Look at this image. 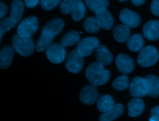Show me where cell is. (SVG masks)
Instances as JSON below:
<instances>
[{
  "label": "cell",
  "mask_w": 159,
  "mask_h": 121,
  "mask_svg": "<svg viewBox=\"0 0 159 121\" xmlns=\"http://www.w3.org/2000/svg\"><path fill=\"white\" fill-rule=\"evenodd\" d=\"M52 41V40L47 39L40 35L35 47L36 50L39 52H41L45 50H47L51 45Z\"/></svg>",
  "instance_id": "obj_30"
},
{
  "label": "cell",
  "mask_w": 159,
  "mask_h": 121,
  "mask_svg": "<svg viewBox=\"0 0 159 121\" xmlns=\"http://www.w3.org/2000/svg\"><path fill=\"white\" fill-rule=\"evenodd\" d=\"M38 29V19L35 16H30L24 19L19 25L17 34L23 37H30Z\"/></svg>",
  "instance_id": "obj_5"
},
{
  "label": "cell",
  "mask_w": 159,
  "mask_h": 121,
  "mask_svg": "<svg viewBox=\"0 0 159 121\" xmlns=\"http://www.w3.org/2000/svg\"><path fill=\"white\" fill-rule=\"evenodd\" d=\"M60 0H40L42 7L46 10L50 11L56 7L60 2Z\"/></svg>",
  "instance_id": "obj_32"
},
{
  "label": "cell",
  "mask_w": 159,
  "mask_h": 121,
  "mask_svg": "<svg viewBox=\"0 0 159 121\" xmlns=\"http://www.w3.org/2000/svg\"><path fill=\"white\" fill-rule=\"evenodd\" d=\"M24 10V6L23 2L21 0H14L12 5L10 13V19L11 20L17 23L21 19Z\"/></svg>",
  "instance_id": "obj_19"
},
{
  "label": "cell",
  "mask_w": 159,
  "mask_h": 121,
  "mask_svg": "<svg viewBox=\"0 0 159 121\" xmlns=\"http://www.w3.org/2000/svg\"><path fill=\"white\" fill-rule=\"evenodd\" d=\"M14 49L12 47L5 46L0 52V66L2 69L7 68L12 61Z\"/></svg>",
  "instance_id": "obj_18"
},
{
  "label": "cell",
  "mask_w": 159,
  "mask_h": 121,
  "mask_svg": "<svg viewBox=\"0 0 159 121\" xmlns=\"http://www.w3.org/2000/svg\"><path fill=\"white\" fill-rule=\"evenodd\" d=\"M64 27V21L61 19H54L47 22L42 28L41 36L50 40L58 35Z\"/></svg>",
  "instance_id": "obj_4"
},
{
  "label": "cell",
  "mask_w": 159,
  "mask_h": 121,
  "mask_svg": "<svg viewBox=\"0 0 159 121\" xmlns=\"http://www.w3.org/2000/svg\"><path fill=\"white\" fill-rule=\"evenodd\" d=\"M129 84L128 76L126 75H121L114 79L112 82V86L116 91H122L129 87Z\"/></svg>",
  "instance_id": "obj_27"
},
{
  "label": "cell",
  "mask_w": 159,
  "mask_h": 121,
  "mask_svg": "<svg viewBox=\"0 0 159 121\" xmlns=\"http://www.w3.org/2000/svg\"><path fill=\"white\" fill-rule=\"evenodd\" d=\"M84 30L90 34H94L101 29L96 19L94 17H89L85 19L83 23Z\"/></svg>",
  "instance_id": "obj_26"
},
{
  "label": "cell",
  "mask_w": 159,
  "mask_h": 121,
  "mask_svg": "<svg viewBox=\"0 0 159 121\" xmlns=\"http://www.w3.org/2000/svg\"><path fill=\"white\" fill-rule=\"evenodd\" d=\"M87 6L93 12H96L101 8H106L109 4L108 0H84Z\"/></svg>",
  "instance_id": "obj_28"
},
{
  "label": "cell",
  "mask_w": 159,
  "mask_h": 121,
  "mask_svg": "<svg viewBox=\"0 0 159 121\" xmlns=\"http://www.w3.org/2000/svg\"><path fill=\"white\" fill-rule=\"evenodd\" d=\"M25 4L27 7L32 8L35 6H36L39 2V0H24Z\"/></svg>",
  "instance_id": "obj_36"
},
{
  "label": "cell",
  "mask_w": 159,
  "mask_h": 121,
  "mask_svg": "<svg viewBox=\"0 0 159 121\" xmlns=\"http://www.w3.org/2000/svg\"><path fill=\"white\" fill-rule=\"evenodd\" d=\"M79 97L83 104L91 105L99 99L98 89L94 85L86 86L81 90Z\"/></svg>",
  "instance_id": "obj_10"
},
{
  "label": "cell",
  "mask_w": 159,
  "mask_h": 121,
  "mask_svg": "<svg viewBox=\"0 0 159 121\" xmlns=\"http://www.w3.org/2000/svg\"><path fill=\"white\" fill-rule=\"evenodd\" d=\"M95 18L101 28L103 29L109 30L113 26V17L106 8H101L95 12Z\"/></svg>",
  "instance_id": "obj_12"
},
{
  "label": "cell",
  "mask_w": 159,
  "mask_h": 121,
  "mask_svg": "<svg viewBox=\"0 0 159 121\" xmlns=\"http://www.w3.org/2000/svg\"><path fill=\"white\" fill-rule=\"evenodd\" d=\"M152 117L159 121V106H155L151 110Z\"/></svg>",
  "instance_id": "obj_34"
},
{
  "label": "cell",
  "mask_w": 159,
  "mask_h": 121,
  "mask_svg": "<svg viewBox=\"0 0 159 121\" xmlns=\"http://www.w3.org/2000/svg\"><path fill=\"white\" fill-rule=\"evenodd\" d=\"M147 87V95L152 97L159 96V78L153 74H148L144 78Z\"/></svg>",
  "instance_id": "obj_15"
},
{
  "label": "cell",
  "mask_w": 159,
  "mask_h": 121,
  "mask_svg": "<svg viewBox=\"0 0 159 121\" xmlns=\"http://www.w3.org/2000/svg\"><path fill=\"white\" fill-rule=\"evenodd\" d=\"M114 101L112 97L107 94L101 96L97 102V107L101 112H106L114 107Z\"/></svg>",
  "instance_id": "obj_22"
},
{
  "label": "cell",
  "mask_w": 159,
  "mask_h": 121,
  "mask_svg": "<svg viewBox=\"0 0 159 121\" xmlns=\"http://www.w3.org/2000/svg\"><path fill=\"white\" fill-rule=\"evenodd\" d=\"M131 1L135 6H140L145 2V0H131Z\"/></svg>",
  "instance_id": "obj_37"
},
{
  "label": "cell",
  "mask_w": 159,
  "mask_h": 121,
  "mask_svg": "<svg viewBox=\"0 0 159 121\" xmlns=\"http://www.w3.org/2000/svg\"><path fill=\"white\" fill-rule=\"evenodd\" d=\"M129 92L132 97L140 98L147 95V87L144 78L135 77L129 84Z\"/></svg>",
  "instance_id": "obj_7"
},
{
  "label": "cell",
  "mask_w": 159,
  "mask_h": 121,
  "mask_svg": "<svg viewBox=\"0 0 159 121\" xmlns=\"http://www.w3.org/2000/svg\"><path fill=\"white\" fill-rule=\"evenodd\" d=\"M159 58V53L153 46H147L139 52L137 57L138 63L142 67H149L155 65Z\"/></svg>",
  "instance_id": "obj_3"
},
{
  "label": "cell",
  "mask_w": 159,
  "mask_h": 121,
  "mask_svg": "<svg viewBox=\"0 0 159 121\" xmlns=\"http://www.w3.org/2000/svg\"><path fill=\"white\" fill-rule=\"evenodd\" d=\"M143 43V40L142 35L139 34H137L129 38L127 46L130 51L137 52L142 49Z\"/></svg>",
  "instance_id": "obj_25"
},
{
  "label": "cell",
  "mask_w": 159,
  "mask_h": 121,
  "mask_svg": "<svg viewBox=\"0 0 159 121\" xmlns=\"http://www.w3.org/2000/svg\"><path fill=\"white\" fill-rule=\"evenodd\" d=\"M113 35L117 42L124 43L129 40L130 35L129 27L124 24L116 25L113 29Z\"/></svg>",
  "instance_id": "obj_20"
},
{
  "label": "cell",
  "mask_w": 159,
  "mask_h": 121,
  "mask_svg": "<svg viewBox=\"0 0 159 121\" xmlns=\"http://www.w3.org/2000/svg\"><path fill=\"white\" fill-rule=\"evenodd\" d=\"M16 25V23L12 22L10 17L4 19L0 22V36L1 40L4 33L13 28Z\"/></svg>",
  "instance_id": "obj_29"
},
{
  "label": "cell",
  "mask_w": 159,
  "mask_h": 121,
  "mask_svg": "<svg viewBox=\"0 0 159 121\" xmlns=\"http://www.w3.org/2000/svg\"><path fill=\"white\" fill-rule=\"evenodd\" d=\"M99 42L96 37L84 38L77 43L76 51L82 56L90 55L99 46Z\"/></svg>",
  "instance_id": "obj_6"
},
{
  "label": "cell",
  "mask_w": 159,
  "mask_h": 121,
  "mask_svg": "<svg viewBox=\"0 0 159 121\" xmlns=\"http://www.w3.org/2000/svg\"><path fill=\"white\" fill-rule=\"evenodd\" d=\"M86 8L81 0H75L71 12L72 19L75 21H80L85 14Z\"/></svg>",
  "instance_id": "obj_23"
},
{
  "label": "cell",
  "mask_w": 159,
  "mask_h": 121,
  "mask_svg": "<svg viewBox=\"0 0 159 121\" xmlns=\"http://www.w3.org/2000/svg\"><path fill=\"white\" fill-rule=\"evenodd\" d=\"M116 65L119 72L127 74L133 71L135 64L133 60L128 55L120 53L116 58Z\"/></svg>",
  "instance_id": "obj_13"
},
{
  "label": "cell",
  "mask_w": 159,
  "mask_h": 121,
  "mask_svg": "<svg viewBox=\"0 0 159 121\" xmlns=\"http://www.w3.org/2000/svg\"><path fill=\"white\" fill-rule=\"evenodd\" d=\"M7 12V7L2 2H0V18L2 19Z\"/></svg>",
  "instance_id": "obj_35"
},
{
  "label": "cell",
  "mask_w": 159,
  "mask_h": 121,
  "mask_svg": "<svg viewBox=\"0 0 159 121\" xmlns=\"http://www.w3.org/2000/svg\"><path fill=\"white\" fill-rule=\"evenodd\" d=\"M127 108L129 116L132 117H137L143 112L145 103L141 99L134 97L129 102Z\"/></svg>",
  "instance_id": "obj_16"
},
{
  "label": "cell",
  "mask_w": 159,
  "mask_h": 121,
  "mask_svg": "<svg viewBox=\"0 0 159 121\" xmlns=\"http://www.w3.org/2000/svg\"><path fill=\"white\" fill-rule=\"evenodd\" d=\"M123 110L124 106L121 104H117L112 109L102 114L99 117V121H112L119 117Z\"/></svg>",
  "instance_id": "obj_21"
},
{
  "label": "cell",
  "mask_w": 159,
  "mask_h": 121,
  "mask_svg": "<svg viewBox=\"0 0 159 121\" xmlns=\"http://www.w3.org/2000/svg\"><path fill=\"white\" fill-rule=\"evenodd\" d=\"M75 0H62L60 7L61 12L63 14H69L71 13Z\"/></svg>",
  "instance_id": "obj_31"
},
{
  "label": "cell",
  "mask_w": 159,
  "mask_h": 121,
  "mask_svg": "<svg viewBox=\"0 0 159 121\" xmlns=\"http://www.w3.org/2000/svg\"><path fill=\"white\" fill-rule=\"evenodd\" d=\"M47 58L53 63H60L64 61L66 50L63 47L58 43L51 44L46 50Z\"/></svg>",
  "instance_id": "obj_8"
},
{
  "label": "cell",
  "mask_w": 159,
  "mask_h": 121,
  "mask_svg": "<svg viewBox=\"0 0 159 121\" xmlns=\"http://www.w3.org/2000/svg\"><path fill=\"white\" fill-rule=\"evenodd\" d=\"M152 14L159 16V0H153L150 4Z\"/></svg>",
  "instance_id": "obj_33"
},
{
  "label": "cell",
  "mask_w": 159,
  "mask_h": 121,
  "mask_svg": "<svg viewBox=\"0 0 159 121\" xmlns=\"http://www.w3.org/2000/svg\"><path fill=\"white\" fill-rule=\"evenodd\" d=\"M119 19L124 25L131 28L137 27L140 24L141 20L140 17L138 14L128 9H124L120 11L119 14Z\"/></svg>",
  "instance_id": "obj_11"
},
{
  "label": "cell",
  "mask_w": 159,
  "mask_h": 121,
  "mask_svg": "<svg viewBox=\"0 0 159 121\" xmlns=\"http://www.w3.org/2000/svg\"><path fill=\"white\" fill-rule=\"evenodd\" d=\"M149 121H158V120H157L156 119H155V118L151 117L150 118V119H149Z\"/></svg>",
  "instance_id": "obj_38"
},
{
  "label": "cell",
  "mask_w": 159,
  "mask_h": 121,
  "mask_svg": "<svg viewBox=\"0 0 159 121\" xmlns=\"http://www.w3.org/2000/svg\"><path fill=\"white\" fill-rule=\"evenodd\" d=\"M143 34L149 40L159 39V20H151L145 23L143 27Z\"/></svg>",
  "instance_id": "obj_14"
},
{
  "label": "cell",
  "mask_w": 159,
  "mask_h": 121,
  "mask_svg": "<svg viewBox=\"0 0 159 121\" xmlns=\"http://www.w3.org/2000/svg\"><path fill=\"white\" fill-rule=\"evenodd\" d=\"M12 45L14 50L23 56L30 55L34 50V43L30 37H23L18 34L13 36Z\"/></svg>",
  "instance_id": "obj_2"
},
{
  "label": "cell",
  "mask_w": 159,
  "mask_h": 121,
  "mask_svg": "<svg viewBox=\"0 0 159 121\" xmlns=\"http://www.w3.org/2000/svg\"><path fill=\"white\" fill-rule=\"evenodd\" d=\"M95 55L97 61L104 66L109 65L112 61V55L104 45H100L95 50Z\"/></svg>",
  "instance_id": "obj_17"
},
{
  "label": "cell",
  "mask_w": 159,
  "mask_h": 121,
  "mask_svg": "<svg viewBox=\"0 0 159 121\" xmlns=\"http://www.w3.org/2000/svg\"><path fill=\"white\" fill-rule=\"evenodd\" d=\"M83 57L78 53L76 50H72L65 61V66L68 71L73 73L80 72L83 65Z\"/></svg>",
  "instance_id": "obj_9"
},
{
  "label": "cell",
  "mask_w": 159,
  "mask_h": 121,
  "mask_svg": "<svg viewBox=\"0 0 159 121\" xmlns=\"http://www.w3.org/2000/svg\"><path fill=\"white\" fill-rule=\"evenodd\" d=\"M119 1H121V2H123V1H128V0H118Z\"/></svg>",
  "instance_id": "obj_39"
},
{
  "label": "cell",
  "mask_w": 159,
  "mask_h": 121,
  "mask_svg": "<svg viewBox=\"0 0 159 121\" xmlns=\"http://www.w3.org/2000/svg\"><path fill=\"white\" fill-rule=\"evenodd\" d=\"M80 34L75 30L70 31L66 34L61 39L60 45L65 47H70L80 42Z\"/></svg>",
  "instance_id": "obj_24"
},
{
  "label": "cell",
  "mask_w": 159,
  "mask_h": 121,
  "mask_svg": "<svg viewBox=\"0 0 159 121\" xmlns=\"http://www.w3.org/2000/svg\"><path fill=\"white\" fill-rule=\"evenodd\" d=\"M85 74L88 81L95 86L106 84L111 76L110 71L98 61L93 62L88 66Z\"/></svg>",
  "instance_id": "obj_1"
}]
</instances>
